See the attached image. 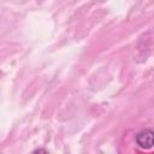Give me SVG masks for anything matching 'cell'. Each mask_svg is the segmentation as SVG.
I'll use <instances>...</instances> for the list:
<instances>
[{
	"label": "cell",
	"instance_id": "6da1fadb",
	"mask_svg": "<svg viewBox=\"0 0 154 154\" xmlns=\"http://www.w3.org/2000/svg\"><path fill=\"white\" fill-rule=\"evenodd\" d=\"M135 141L137 146L142 149H150L154 147V130L144 129L136 134Z\"/></svg>",
	"mask_w": 154,
	"mask_h": 154
},
{
	"label": "cell",
	"instance_id": "7a4b0ae2",
	"mask_svg": "<svg viewBox=\"0 0 154 154\" xmlns=\"http://www.w3.org/2000/svg\"><path fill=\"white\" fill-rule=\"evenodd\" d=\"M37 152H46V150H45V149H36L35 153H37Z\"/></svg>",
	"mask_w": 154,
	"mask_h": 154
}]
</instances>
